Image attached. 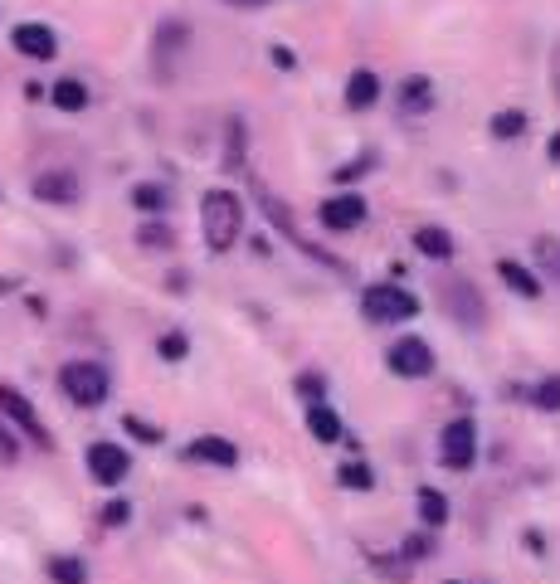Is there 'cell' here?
Instances as JSON below:
<instances>
[{
  "label": "cell",
  "mask_w": 560,
  "mask_h": 584,
  "mask_svg": "<svg viewBox=\"0 0 560 584\" xmlns=\"http://www.w3.org/2000/svg\"><path fill=\"white\" fill-rule=\"evenodd\" d=\"M88 473H93L98 487H117L122 477L132 473V458H127L122 443H93L88 448Z\"/></svg>",
  "instance_id": "obj_5"
},
{
  "label": "cell",
  "mask_w": 560,
  "mask_h": 584,
  "mask_svg": "<svg viewBox=\"0 0 560 584\" xmlns=\"http://www.w3.org/2000/svg\"><path fill=\"white\" fill-rule=\"evenodd\" d=\"M317 219H322L332 234H346V229H356V224L366 219V200H361V195H332V200H322Z\"/></svg>",
  "instance_id": "obj_12"
},
{
  "label": "cell",
  "mask_w": 560,
  "mask_h": 584,
  "mask_svg": "<svg viewBox=\"0 0 560 584\" xmlns=\"http://www.w3.org/2000/svg\"><path fill=\"white\" fill-rule=\"evenodd\" d=\"M444 297H448V312H453L463 327H483L487 322V302H483V292L473 288V283H448Z\"/></svg>",
  "instance_id": "obj_11"
},
{
  "label": "cell",
  "mask_w": 560,
  "mask_h": 584,
  "mask_svg": "<svg viewBox=\"0 0 560 584\" xmlns=\"http://www.w3.org/2000/svg\"><path fill=\"white\" fill-rule=\"evenodd\" d=\"M390 370H395V375H405V380H424V375L434 370V351H429V341H419V336L395 341V346H390Z\"/></svg>",
  "instance_id": "obj_8"
},
{
  "label": "cell",
  "mask_w": 560,
  "mask_h": 584,
  "mask_svg": "<svg viewBox=\"0 0 560 584\" xmlns=\"http://www.w3.org/2000/svg\"><path fill=\"white\" fill-rule=\"evenodd\" d=\"M259 200H263V215L273 219V224H278V229H283V234H288V239L298 244L302 254H312V258H317V263H332V268H341V263H336V258L327 254V249H317L312 239H302V229H298V224H293V210H288V205H283V200H278L273 190H263V185H259Z\"/></svg>",
  "instance_id": "obj_6"
},
{
  "label": "cell",
  "mask_w": 560,
  "mask_h": 584,
  "mask_svg": "<svg viewBox=\"0 0 560 584\" xmlns=\"http://www.w3.org/2000/svg\"><path fill=\"white\" fill-rule=\"evenodd\" d=\"M127 429H132V434L142 438V443H156V438H161L156 429H151V424H142V419H127Z\"/></svg>",
  "instance_id": "obj_34"
},
{
  "label": "cell",
  "mask_w": 560,
  "mask_h": 584,
  "mask_svg": "<svg viewBox=\"0 0 560 584\" xmlns=\"http://www.w3.org/2000/svg\"><path fill=\"white\" fill-rule=\"evenodd\" d=\"M59 385H64V395H69L74 404H83V409H98L112 390L108 370H103L98 361H69L64 370H59Z\"/></svg>",
  "instance_id": "obj_2"
},
{
  "label": "cell",
  "mask_w": 560,
  "mask_h": 584,
  "mask_svg": "<svg viewBox=\"0 0 560 584\" xmlns=\"http://www.w3.org/2000/svg\"><path fill=\"white\" fill-rule=\"evenodd\" d=\"M200 229H205V244L224 254V249H234V239H239V229H244V205H239V195L234 190H205V200H200Z\"/></svg>",
  "instance_id": "obj_1"
},
{
  "label": "cell",
  "mask_w": 560,
  "mask_h": 584,
  "mask_svg": "<svg viewBox=\"0 0 560 584\" xmlns=\"http://www.w3.org/2000/svg\"><path fill=\"white\" fill-rule=\"evenodd\" d=\"M361 307L371 322H410L419 312V297L410 288H395V283H375V288L361 292Z\"/></svg>",
  "instance_id": "obj_3"
},
{
  "label": "cell",
  "mask_w": 560,
  "mask_h": 584,
  "mask_svg": "<svg viewBox=\"0 0 560 584\" xmlns=\"http://www.w3.org/2000/svg\"><path fill=\"white\" fill-rule=\"evenodd\" d=\"M419 516H424V526H444L448 521V497L444 492H434V487H419Z\"/></svg>",
  "instance_id": "obj_22"
},
{
  "label": "cell",
  "mask_w": 560,
  "mask_h": 584,
  "mask_svg": "<svg viewBox=\"0 0 560 584\" xmlns=\"http://www.w3.org/2000/svg\"><path fill=\"white\" fill-rule=\"evenodd\" d=\"M0 414L20 429V434H30L39 443V448H49V429L39 424V414H35V404L25 400L20 390H10V385H0Z\"/></svg>",
  "instance_id": "obj_7"
},
{
  "label": "cell",
  "mask_w": 560,
  "mask_h": 584,
  "mask_svg": "<svg viewBox=\"0 0 560 584\" xmlns=\"http://www.w3.org/2000/svg\"><path fill=\"white\" fill-rule=\"evenodd\" d=\"M156 351H161L166 361H181V356H186V336H181V331H166V336L156 341Z\"/></svg>",
  "instance_id": "obj_28"
},
{
  "label": "cell",
  "mask_w": 560,
  "mask_h": 584,
  "mask_svg": "<svg viewBox=\"0 0 560 584\" xmlns=\"http://www.w3.org/2000/svg\"><path fill=\"white\" fill-rule=\"evenodd\" d=\"M366 166H371V156H361V161H356V166H341V171H336V181H351V176H361V171H366Z\"/></svg>",
  "instance_id": "obj_36"
},
{
  "label": "cell",
  "mask_w": 560,
  "mask_h": 584,
  "mask_svg": "<svg viewBox=\"0 0 560 584\" xmlns=\"http://www.w3.org/2000/svg\"><path fill=\"white\" fill-rule=\"evenodd\" d=\"M35 200H49V205H74L78 200V176L74 171H44V176H35Z\"/></svg>",
  "instance_id": "obj_14"
},
{
  "label": "cell",
  "mask_w": 560,
  "mask_h": 584,
  "mask_svg": "<svg viewBox=\"0 0 560 584\" xmlns=\"http://www.w3.org/2000/svg\"><path fill=\"white\" fill-rule=\"evenodd\" d=\"M224 5H234V10H263L268 0H224Z\"/></svg>",
  "instance_id": "obj_37"
},
{
  "label": "cell",
  "mask_w": 560,
  "mask_h": 584,
  "mask_svg": "<svg viewBox=\"0 0 560 584\" xmlns=\"http://www.w3.org/2000/svg\"><path fill=\"white\" fill-rule=\"evenodd\" d=\"M298 390L312 404H322V390H327V385H322V375H298Z\"/></svg>",
  "instance_id": "obj_31"
},
{
  "label": "cell",
  "mask_w": 560,
  "mask_h": 584,
  "mask_svg": "<svg viewBox=\"0 0 560 584\" xmlns=\"http://www.w3.org/2000/svg\"><path fill=\"white\" fill-rule=\"evenodd\" d=\"M536 263H541V268H546V273L560 283V239L541 234V239H536Z\"/></svg>",
  "instance_id": "obj_24"
},
{
  "label": "cell",
  "mask_w": 560,
  "mask_h": 584,
  "mask_svg": "<svg viewBox=\"0 0 560 584\" xmlns=\"http://www.w3.org/2000/svg\"><path fill=\"white\" fill-rule=\"evenodd\" d=\"M127 516H132V507H127V502H108V507H103V521H108V526H122Z\"/></svg>",
  "instance_id": "obj_33"
},
{
  "label": "cell",
  "mask_w": 560,
  "mask_h": 584,
  "mask_svg": "<svg viewBox=\"0 0 560 584\" xmlns=\"http://www.w3.org/2000/svg\"><path fill=\"white\" fill-rule=\"evenodd\" d=\"M239 161H244V127H239V122H234V127H229V151H224V166H229V171H234V166H239Z\"/></svg>",
  "instance_id": "obj_29"
},
{
  "label": "cell",
  "mask_w": 560,
  "mask_h": 584,
  "mask_svg": "<svg viewBox=\"0 0 560 584\" xmlns=\"http://www.w3.org/2000/svg\"><path fill=\"white\" fill-rule=\"evenodd\" d=\"M453 584H458V580H453Z\"/></svg>",
  "instance_id": "obj_38"
},
{
  "label": "cell",
  "mask_w": 560,
  "mask_h": 584,
  "mask_svg": "<svg viewBox=\"0 0 560 584\" xmlns=\"http://www.w3.org/2000/svg\"><path fill=\"white\" fill-rule=\"evenodd\" d=\"M49 98H54V108H59V112H83V108H88V88H83L78 78H59Z\"/></svg>",
  "instance_id": "obj_19"
},
{
  "label": "cell",
  "mask_w": 560,
  "mask_h": 584,
  "mask_svg": "<svg viewBox=\"0 0 560 584\" xmlns=\"http://www.w3.org/2000/svg\"><path fill=\"white\" fill-rule=\"evenodd\" d=\"M20 458V443H15V434L0 424V463H15Z\"/></svg>",
  "instance_id": "obj_32"
},
{
  "label": "cell",
  "mask_w": 560,
  "mask_h": 584,
  "mask_svg": "<svg viewBox=\"0 0 560 584\" xmlns=\"http://www.w3.org/2000/svg\"><path fill=\"white\" fill-rule=\"evenodd\" d=\"M371 482H375V477H371V468H366V463H346V468H341V487H361V492H366Z\"/></svg>",
  "instance_id": "obj_27"
},
{
  "label": "cell",
  "mask_w": 560,
  "mask_h": 584,
  "mask_svg": "<svg viewBox=\"0 0 560 584\" xmlns=\"http://www.w3.org/2000/svg\"><path fill=\"white\" fill-rule=\"evenodd\" d=\"M526 132V112H497V117H492V137H522Z\"/></svg>",
  "instance_id": "obj_25"
},
{
  "label": "cell",
  "mask_w": 560,
  "mask_h": 584,
  "mask_svg": "<svg viewBox=\"0 0 560 584\" xmlns=\"http://www.w3.org/2000/svg\"><path fill=\"white\" fill-rule=\"evenodd\" d=\"M137 239H142L147 249H166V244H171V229H166V224H147Z\"/></svg>",
  "instance_id": "obj_30"
},
{
  "label": "cell",
  "mask_w": 560,
  "mask_h": 584,
  "mask_svg": "<svg viewBox=\"0 0 560 584\" xmlns=\"http://www.w3.org/2000/svg\"><path fill=\"white\" fill-rule=\"evenodd\" d=\"M132 205L147 210V215H156V210H166V190H161L156 181H142L137 190H132Z\"/></svg>",
  "instance_id": "obj_23"
},
{
  "label": "cell",
  "mask_w": 560,
  "mask_h": 584,
  "mask_svg": "<svg viewBox=\"0 0 560 584\" xmlns=\"http://www.w3.org/2000/svg\"><path fill=\"white\" fill-rule=\"evenodd\" d=\"M375 98H380V78H375L371 69H356L351 83H346V103H351V108H371Z\"/></svg>",
  "instance_id": "obj_18"
},
{
  "label": "cell",
  "mask_w": 560,
  "mask_h": 584,
  "mask_svg": "<svg viewBox=\"0 0 560 584\" xmlns=\"http://www.w3.org/2000/svg\"><path fill=\"white\" fill-rule=\"evenodd\" d=\"M414 249L424 258H434V263H448L453 258V239H448V229H439V224H424V229H414Z\"/></svg>",
  "instance_id": "obj_16"
},
{
  "label": "cell",
  "mask_w": 560,
  "mask_h": 584,
  "mask_svg": "<svg viewBox=\"0 0 560 584\" xmlns=\"http://www.w3.org/2000/svg\"><path fill=\"white\" fill-rule=\"evenodd\" d=\"M429 546H434L429 536H414L410 546H405V555H410V560H419V555H429Z\"/></svg>",
  "instance_id": "obj_35"
},
{
  "label": "cell",
  "mask_w": 560,
  "mask_h": 584,
  "mask_svg": "<svg viewBox=\"0 0 560 584\" xmlns=\"http://www.w3.org/2000/svg\"><path fill=\"white\" fill-rule=\"evenodd\" d=\"M439 458H444L453 473L473 468V458H478V429H473V419H453L444 434H439Z\"/></svg>",
  "instance_id": "obj_4"
},
{
  "label": "cell",
  "mask_w": 560,
  "mask_h": 584,
  "mask_svg": "<svg viewBox=\"0 0 560 584\" xmlns=\"http://www.w3.org/2000/svg\"><path fill=\"white\" fill-rule=\"evenodd\" d=\"M429 108H434V83H429L424 73L405 78V88H400V112H405V117H424Z\"/></svg>",
  "instance_id": "obj_15"
},
{
  "label": "cell",
  "mask_w": 560,
  "mask_h": 584,
  "mask_svg": "<svg viewBox=\"0 0 560 584\" xmlns=\"http://www.w3.org/2000/svg\"><path fill=\"white\" fill-rule=\"evenodd\" d=\"M49 580L54 584H88V565L78 555H54L49 560Z\"/></svg>",
  "instance_id": "obj_21"
},
{
  "label": "cell",
  "mask_w": 560,
  "mask_h": 584,
  "mask_svg": "<svg viewBox=\"0 0 560 584\" xmlns=\"http://www.w3.org/2000/svg\"><path fill=\"white\" fill-rule=\"evenodd\" d=\"M10 44L25 54V59H54L59 54V39L49 25H39V20H25V25H15L10 30Z\"/></svg>",
  "instance_id": "obj_10"
},
{
  "label": "cell",
  "mask_w": 560,
  "mask_h": 584,
  "mask_svg": "<svg viewBox=\"0 0 560 584\" xmlns=\"http://www.w3.org/2000/svg\"><path fill=\"white\" fill-rule=\"evenodd\" d=\"M186 44H190V25L186 20H166L161 30H156V73L171 83L176 78V59L186 54Z\"/></svg>",
  "instance_id": "obj_9"
},
{
  "label": "cell",
  "mask_w": 560,
  "mask_h": 584,
  "mask_svg": "<svg viewBox=\"0 0 560 584\" xmlns=\"http://www.w3.org/2000/svg\"><path fill=\"white\" fill-rule=\"evenodd\" d=\"M531 400L541 404V409H560V375H551V380H541Z\"/></svg>",
  "instance_id": "obj_26"
},
{
  "label": "cell",
  "mask_w": 560,
  "mask_h": 584,
  "mask_svg": "<svg viewBox=\"0 0 560 584\" xmlns=\"http://www.w3.org/2000/svg\"><path fill=\"white\" fill-rule=\"evenodd\" d=\"M497 273H502V283H507L512 292H522V297H541V283H536V273H526L522 263L502 258V263H497Z\"/></svg>",
  "instance_id": "obj_20"
},
{
  "label": "cell",
  "mask_w": 560,
  "mask_h": 584,
  "mask_svg": "<svg viewBox=\"0 0 560 584\" xmlns=\"http://www.w3.org/2000/svg\"><path fill=\"white\" fill-rule=\"evenodd\" d=\"M186 458L210 463V468H234V463H239V448H234L229 438H220V434H205V438H195V443L186 448Z\"/></svg>",
  "instance_id": "obj_13"
},
{
  "label": "cell",
  "mask_w": 560,
  "mask_h": 584,
  "mask_svg": "<svg viewBox=\"0 0 560 584\" xmlns=\"http://www.w3.org/2000/svg\"><path fill=\"white\" fill-rule=\"evenodd\" d=\"M307 429H312L317 443H336V438H341V419H336L332 404H312V409H307Z\"/></svg>",
  "instance_id": "obj_17"
}]
</instances>
